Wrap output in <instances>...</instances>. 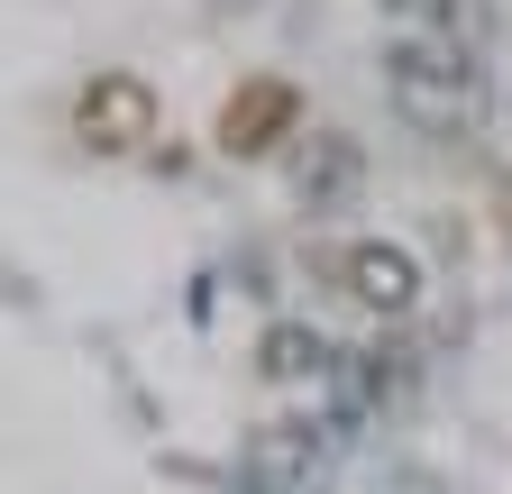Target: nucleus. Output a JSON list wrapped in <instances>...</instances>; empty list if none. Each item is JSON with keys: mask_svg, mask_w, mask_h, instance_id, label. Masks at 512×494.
<instances>
[{"mask_svg": "<svg viewBox=\"0 0 512 494\" xmlns=\"http://www.w3.org/2000/svg\"><path fill=\"white\" fill-rule=\"evenodd\" d=\"M320 467H330V430L320 421H266L247 440V485L256 494H302Z\"/></svg>", "mask_w": 512, "mask_h": 494, "instance_id": "5", "label": "nucleus"}, {"mask_svg": "<svg viewBox=\"0 0 512 494\" xmlns=\"http://www.w3.org/2000/svg\"><path fill=\"white\" fill-rule=\"evenodd\" d=\"M494 229H503V238H512V165H503V174H494Z\"/></svg>", "mask_w": 512, "mask_h": 494, "instance_id": "9", "label": "nucleus"}, {"mask_svg": "<svg viewBox=\"0 0 512 494\" xmlns=\"http://www.w3.org/2000/svg\"><path fill=\"white\" fill-rule=\"evenodd\" d=\"M357 165H366V156H357L348 129H311V138L293 147V202H302L311 220H320V211H339V202L357 193Z\"/></svg>", "mask_w": 512, "mask_h": 494, "instance_id": "6", "label": "nucleus"}, {"mask_svg": "<svg viewBox=\"0 0 512 494\" xmlns=\"http://www.w3.org/2000/svg\"><path fill=\"white\" fill-rule=\"evenodd\" d=\"M394 110L421 138H476L485 119V65L458 37H394Z\"/></svg>", "mask_w": 512, "mask_h": 494, "instance_id": "1", "label": "nucleus"}, {"mask_svg": "<svg viewBox=\"0 0 512 494\" xmlns=\"http://www.w3.org/2000/svg\"><path fill=\"white\" fill-rule=\"evenodd\" d=\"M330 284L357 302V312L403 321L412 302H421V257H412L403 238H357V247H339V257H330Z\"/></svg>", "mask_w": 512, "mask_h": 494, "instance_id": "2", "label": "nucleus"}, {"mask_svg": "<svg viewBox=\"0 0 512 494\" xmlns=\"http://www.w3.org/2000/svg\"><path fill=\"white\" fill-rule=\"evenodd\" d=\"M284 138H302V92L284 74H256L220 101V156H275Z\"/></svg>", "mask_w": 512, "mask_h": 494, "instance_id": "4", "label": "nucleus"}, {"mask_svg": "<svg viewBox=\"0 0 512 494\" xmlns=\"http://www.w3.org/2000/svg\"><path fill=\"white\" fill-rule=\"evenodd\" d=\"M74 138H83L92 156H138V147L156 138V92H147L138 74H92L83 101H74Z\"/></svg>", "mask_w": 512, "mask_h": 494, "instance_id": "3", "label": "nucleus"}, {"mask_svg": "<svg viewBox=\"0 0 512 494\" xmlns=\"http://www.w3.org/2000/svg\"><path fill=\"white\" fill-rule=\"evenodd\" d=\"M384 28H394V37H458L467 0H384Z\"/></svg>", "mask_w": 512, "mask_h": 494, "instance_id": "8", "label": "nucleus"}, {"mask_svg": "<svg viewBox=\"0 0 512 494\" xmlns=\"http://www.w3.org/2000/svg\"><path fill=\"white\" fill-rule=\"evenodd\" d=\"M330 357H339V348H320V330H302V321H275L266 339H256V366H266L275 385H293V376H330Z\"/></svg>", "mask_w": 512, "mask_h": 494, "instance_id": "7", "label": "nucleus"}]
</instances>
